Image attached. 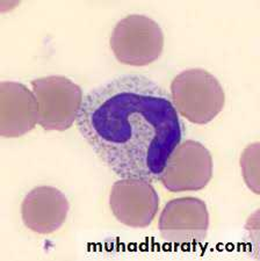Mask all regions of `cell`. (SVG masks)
<instances>
[{"label": "cell", "instance_id": "obj_1", "mask_svg": "<svg viewBox=\"0 0 260 261\" xmlns=\"http://www.w3.org/2000/svg\"><path fill=\"white\" fill-rule=\"evenodd\" d=\"M100 161L120 178L159 181L184 124L171 95L142 74H124L84 96L75 121Z\"/></svg>", "mask_w": 260, "mask_h": 261}, {"label": "cell", "instance_id": "obj_2", "mask_svg": "<svg viewBox=\"0 0 260 261\" xmlns=\"http://www.w3.org/2000/svg\"><path fill=\"white\" fill-rule=\"evenodd\" d=\"M171 99L178 114L192 123L207 124L224 107V90L215 75L203 69H190L171 83Z\"/></svg>", "mask_w": 260, "mask_h": 261}, {"label": "cell", "instance_id": "obj_3", "mask_svg": "<svg viewBox=\"0 0 260 261\" xmlns=\"http://www.w3.org/2000/svg\"><path fill=\"white\" fill-rule=\"evenodd\" d=\"M110 44L120 63L145 66L161 57L164 34L161 26L149 16L132 14L116 23Z\"/></svg>", "mask_w": 260, "mask_h": 261}, {"label": "cell", "instance_id": "obj_4", "mask_svg": "<svg viewBox=\"0 0 260 261\" xmlns=\"http://www.w3.org/2000/svg\"><path fill=\"white\" fill-rule=\"evenodd\" d=\"M39 103V124L47 132H65L77 121L84 100L82 88L64 75L32 81Z\"/></svg>", "mask_w": 260, "mask_h": 261}, {"label": "cell", "instance_id": "obj_5", "mask_svg": "<svg viewBox=\"0 0 260 261\" xmlns=\"http://www.w3.org/2000/svg\"><path fill=\"white\" fill-rule=\"evenodd\" d=\"M213 176V157L198 141L180 142L167 158L159 181L169 192L200 191Z\"/></svg>", "mask_w": 260, "mask_h": 261}, {"label": "cell", "instance_id": "obj_6", "mask_svg": "<svg viewBox=\"0 0 260 261\" xmlns=\"http://www.w3.org/2000/svg\"><path fill=\"white\" fill-rule=\"evenodd\" d=\"M162 238L174 245L202 243L209 229V213L204 201L180 197L166 203L159 216Z\"/></svg>", "mask_w": 260, "mask_h": 261}, {"label": "cell", "instance_id": "obj_7", "mask_svg": "<svg viewBox=\"0 0 260 261\" xmlns=\"http://www.w3.org/2000/svg\"><path fill=\"white\" fill-rule=\"evenodd\" d=\"M159 195L148 180L125 178L113 185L110 207L121 224L130 228H146L159 208Z\"/></svg>", "mask_w": 260, "mask_h": 261}, {"label": "cell", "instance_id": "obj_8", "mask_svg": "<svg viewBox=\"0 0 260 261\" xmlns=\"http://www.w3.org/2000/svg\"><path fill=\"white\" fill-rule=\"evenodd\" d=\"M34 92L21 83H0V135L15 138L31 133L39 123Z\"/></svg>", "mask_w": 260, "mask_h": 261}, {"label": "cell", "instance_id": "obj_9", "mask_svg": "<svg viewBox=\"0 0 260 261\" xmlns=\"http://www.w3.org/2000/svg\"><path fill=\"white\" fill-rule=\"evenodd\" d=\"M69 209V201L60 189L39 186L24 196L21 216L29 230L39 234H50L64 224Z\"/></svg>", "mask_w": 260, "mask_h": 261}, {"label": "cell", "instance_id": "obj_10", "mask_svg": "<svg viewBox=\"0 0 260 261\" xmlns=\"http://www.w3.org/2000/svg\"><path fill=\"white\" fill-rule=\"evenodd\" d=\"M244 180L249 188L259 194V143L247 146L241 158Z\"/></svg>", "mask_w": 260, "mask_h": 261}]
</instances>
